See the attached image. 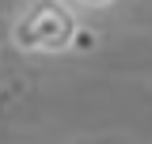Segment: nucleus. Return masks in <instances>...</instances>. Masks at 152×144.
Instances as JSON below:
<instances>
[{"instance_id": "1", "label": "nucleus", "mask_w": 152, "mask_h": 144, "mask_svg": "<svg viewBox=\"0 0 152 144\" xmlns=\"http://www.w3.org/2000/svg\"><path fill=\"white\" fill-rule=\"evenodd\" d=\"M76 8L69 0H27L12 15V46L23 57H61L76 42Z\"/></svg>"}, {"instance_id": "2", "label": "nucleus", "mask_w": 152, "mask_h": 144, "mask_svg": "<svg viewBox=\"0 0 152 144\" xmlns=\"http://www.w3.org/2000/svg\"><path fill=\"white\" fill-rule=\"evenodd\" d=\"M72 8H88V12H103V8H110L114 0H69Z\"/></svg>"}]
</instances>
